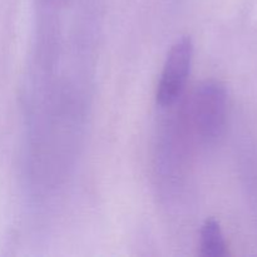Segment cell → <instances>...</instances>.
Segmentation results:
<instances>
[{
    "mask_svg": "<svg viewBox=\"0 0 257 257\" xmlns=\"http://www.w3.org/2000/svg\"><path fill=\"white\" fill-rule=\"evenodd\" d=\"M193 125L198 137L212 145L222 136L227 119V92L217 80H206L196 90L192 105Z\"/></svg>",
    "mask_w": 257,
    "mask_h": 257,
    "instance_id": "cell-1",
    "label": "cell"
},
{
    "mask_svg": "<svg viewBox=\"0 0 257 257\" xmlns=\"http://www.w3.org/2000/svg\"><path fill=\"white\" fill-rule=\"evenodd\" d=\"M193 44L188 37L178 39L168 52L157 89V103L170 107L185 89L192 64Z\"/></svg>",
    "mask_w": 257,
    "mask_h": 257,
    "instance_id": "cell-2",
    "label": "cell"
},
{
    "mask_svg": "<svg viewBox=\"0 0 257 257\" xmlns=\"http://www.w3.org/2000/svg\"><path fill=\"white\" fill-rule=\"evenodd\" d=\"M201 253L206 257H222L227 253L222 230L215 218L206 220L201 228Z\"/></svg>",
    "mask_w": 257,
    "mask_h": 257,
    "instance_id": "cell-3",
    "label": "cell"
}]
</instances>
